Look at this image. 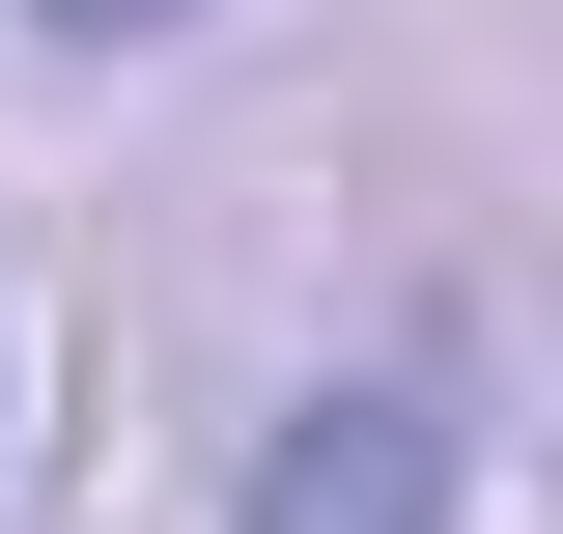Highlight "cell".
<instances>
[{
	"label": "cell",
	"mask_w": 563,
	"mask_h": 534,
	"mask_svg": "<svg viewBox=\"0 0 563 534\" xmlns=\"http://www.w3.org/2000/svg\"><path fill=\"white\" fill-rule=\"evenodd\" d=\"M451 507H479V366L395 337V366H310L254 422V507L225 534H451Z\"/></svg>",
	"instance_id": "1"
},
{
	"label": "cell",
	"mask_w": 563,
	"mask_h": 534,
	"mask_svg": "<svg viewBox=\"0 0 563 534\" xmlns=\"http://www.w3.org/2000/svg\"><path fill=\"white\" fill-rule=\"evenodd\" d=\"M57 57H169V29H225V0H29Z\"/></svg>",
	"instance_id": "2"
}]
</instances>
